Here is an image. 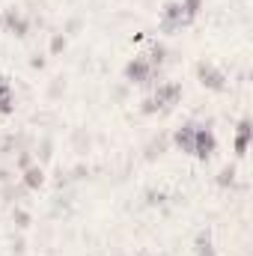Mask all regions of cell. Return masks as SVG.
<instances>
[{"label": "cell", "mask_w": 253, "mask_h": 256, "mask_svg": "<svg viewBox=\"0 0 253 256\" xmlns=\"http://www.w3.org/2000/svg\"><path fill=\"white\" fill-rule=\"evenodd\" d=\"M15 104H18V102H15V92H12V90L3 92V96H0V116H12V114H15Z\"/></svg>", "instance_id": "cell-20"}, {"label": "cell", "mask_w": 253, "mask_h": 256, "mask_svg": "<svg viewBox=\"0 0 253 256\" xmlns=\"http://www.w3.org/2000/svg\"><path fill=\"white\" fill-rule=\"evenodd\" d=\"M194 131H196V122H185V126H179L176 131H173L170 143H173L179 152H185V155H194Z\"/></svg>", "instance_id": "cell-7"}, {"label": "cell", "mask_w": 253, "mask_h": 256, "mask_svg": "<svg viewBox=\"0 0 253 256\" xmlns=\"http://www.w3.org/2000/svg\"><path fill=\"white\" fill-rule=\"evenodd\" d=\"M143 57L149 60L152 68H164V63L170 60V51H167V45H164V42H152V45H149V51H146Z\"/></svg>", "instance_id": "cell-10"}, {"label": "cell", "mask_w": 253, "mask_h": 256, "mask_svg": "<svg viewBox=\"0 0 253 256\" xmlns=\"http://www.w3.org/2000/svg\"><path fill=\"white\" fill-rule=\"evenodd\" d=\"M146 256H149V254H146Z\"/></svg>", "instance_id": "cell-29"}, {"label": "cell", "mask_w": 253, "mask_h": 256, "mask_svg": "<svg viewBox=\"0 0 253 256\" xmlns=\"http://www.w3.org/2000/svg\"><path fill=\"white\" fill-rule=\"evenodd\" d=\"M0 27H3L9 36H15V39H27V36H30V18H27L21 9H15V6L3 9V15H0Z\"/></svg>", "instance_id": "cell-2"}, {"label": "cell", "mask_w": 253, "mask_h": 256, "mask_svg": "<svg viewBox=\"0 0 253 256\" xmlns=\"http://www.w3.org/2000/svg\"><path fill=\"white\" fill-rule=\"evenodd\" d=\"M236 173H238L236 164H226V167H220V173H218L214 182H218L220 188H232V185H236Z\"/></svg>", "instance_id": "cell-15"}, {"label": "cell", "mask_w": 253, "mask_h": 256, "mask_svg": "<svg viewBox=\"0 0 253 256\" xmlns=\"http://www.w3.org/2000/svg\"><path fill=\"white\" fill-rule=\"evenodd\" d=\"M158 110H161V108H158V102H155L152 96H146V98L140 102V114H143V116H152V114H158Z\"/></svg>", "instance_id": "cell-22"}, {"label": "cell", "mask_w": 253, "mask_h": 256, "mask_svg": "<svg viewBox=\"0 0 253 256\" xmlns=\"http://www.w3.org/2000/svg\"><path fill=\"white\" fill-rule=\"evenodd\" d=\"M66 45H68L66 33H54V36H51V45H48V54H51V57L63 54V51H66Z\"/></svg>", "instance_id": "cell-21"}, {"label": "cell", "mask_w": 253, "mask_h": 256, "mask_svg": "<svg viewBox=\"0 0 253 256\" xmlns=\"http://www.w3.org/2000/svg\"><path fill=\"white\" fill-rule=\"evenodd\" d=\"M214 149H218V137H214V131L206 126H196L194 131V158H200V161H208L212 155H214Z\"/></svg>", "instance_id": "cell-4"}, {"label": "cell", "mask_w": 253, "mask_h": 256, "mask_svg": "<svg viewBox=\"0 0 253 256\" xmlns=\"http://www.w3.org/2000/svg\"><path fill=\"white\" fill-rule=\"evenodd\" d=\"M9 90H12L9 78H6V74H0V96H3V92H9Z\"/></svg>", "instance_id": "cell-26"}, {"label": "cell", "mask_w": 253, "mask_h": 256, "mask_svg": "<svg viewBox=\"0 0 253 256\" xmlns=\"http://www.w3.org/2000/svg\"><path fill=\"white\" fill-rule=\"evenodd\" d=\"M122 78H126V84H131V86H134V84H137V86H155V84H161V68H152L143 54H137L134 60L126 63Z\"/></svg>", "instance_id": "cell-1"}, {"label": "cell", "mask_w": 253, "mask_h": 256, "mask_svg": "<svg viewBox=\"0 0 253 256\" xmlns=\"http://www.w3.org/2000/svg\"><path fill=\"white\" fill-rule=\"evenodd\" d=\"M21 149H27L24 134H6V137H0V155H15Z\"/></svg>", "instance_id": "cell-12"}, {"label": "cell", "mask_w": 253, "mask_h": 256, "mask_svg": "<svg viewBox=\"0 0 253 256\" xmlns=\"http://www.w3.org/2000/svg\"><path fill=\"white\" fill-rule=\"evenodd\" d=\"M18 182H21L27 191H39V188L45 185V167H42V164H30V167L18 176Z\"/></svg>", "instance_id": "cell-9"}, {"label": "cell", "mask_w": 253, "mask_h": 256, "mask_svg": "<svg viewBox=\"0 0 253 256\" xmlns=\"http://www.w3.org/2000/svg\"><path fill=\"white\" fill-rule=\"evenodd\" d=\"M167 146H170V137H167V134H158V137H152V140L146 143V161H155V158H161V155L167 152Z\"/></svg>", "instance_id": "cell-13"}, {"label": "cell", "mask_w": 253, "mask_h": 256, "mask_svg": "<svg viewBox=\"0 0 253 256\" xmlns=\"http://www.w3.org/2000/svg\"><path fill=\"white\" fill-rule=\"evenodd\" d=\"M51 149H54V143H51V140L45 137V140L39 143V149L33 152V158H36V164H45V161H51V155H54Z\"/></svg>", "instance_id": "cell-19"}, {"label": "cell", "mask_w": 253, "mask_h": 256, "mask_svg": "<svg viewBox=\"0 0 253 256\" xmlns=\"http://www.w3.org/2000/svg\"><path fill=\"white\" fill-rule=\"evenodd\" d=\"M196 80H200L206 90H212V92H224V90H226V74H224L218 66L206 63V60L196 63Z\"/></svg>", "instance_id": "cell-5"}, {"label": "cell", "mask_w": 253, "mask_h": 256, "mask_svg": "<svg viewBox=\"0 0 253 256\" xmlns=\"http://www.w3.org/2000/svg\"><path fill=\"white\" fill-rule=\"evenodd\" d=\"M250 137H253V122H250V116H244V120H238V126H236V143H232V149H236L238 158L248 155Z\"/></svg>", "instance_id": "cell-8"}, {"label": "cell", "mask_w": 253, "mask_h": 256, "mask_svg": "<svg viewBox=\"0 0 253 256\" xmlns=\"http://www.w3.org/2000/svg\"><path fill=\"white\" fill-rule=\"evenodd\" d=\"M33 68H45V57H39V54H33V60H30Z\"/></svg>", "instance_id": "cell-27"}, {"label": "cell", "mask_w": 253, "mask_h": 256, "mask_svg": "<svg viewBox=\"0 0 253 256\" xmlns=\"http://www.w3.org/2000/svg\"><path fill=\"white\" fill-rule=\"evenodd\" d=\"M194 254L196 256H218L214 244H212V232H208V230L196 232V238H194Z\"/></svg>", "instance_id": "cell-14"}, {"label": "cell", "mask_w": 253, "mask_h": 256, "mask_svg": "<svg viewBox=\"0 0 253 256\" xmlns=\"http://www.w3.org/2000/svg\"><path fill=\"white\" fill-rule=\"evenodd\" d=\"M12 224H15L18 230H27V226L33 224V218H30V212H27V208H21V206H12Z\"/></svg>", "instance_id": "cell-17"}, {"label": "cell", "mask_w": 253, "mask_h": 256, "mask_svg": "<svg viewBox=\"0 0 253 256\" xmlns=\"http://www.w3.org/2000/svg\"><path fill=\"white\" fill-rule=\"evenodd\" d=\"M18 176H15V170H9V167H0V185H6V182H15Z\"/></svg>", "instance_id": "cell-24"}, {"label": "cell", "mask_w": 253, "mask_h": 256, "mask_svg": "<svg viewBox=\"0 0 253 256\" xmlns=\"http://www.w3.org/2000/svg\"><path fill=\"white\" fill-rule=\"evenodd\" d=\"M146 202H149V206H161V202H164V194L161 191H146Z\"/></svg>", "instance_id": "cell-23"}, {"label": "cell", "mask_w": 253, "mask_h": 256, "mask_svg": "<svg viewBox=\"0 0 253 256\" xmlns=\"http://www.w3.org/2000/svg\"><path fill=\"white\" fill-rule=\"evenodd\" d=\"M182 3V12H185V21L194 24L196 21V15L202 12V0H179Z\"/></svg>", "instance_id": "cell-16"}, {"label": "cell", "mask_w": 253, "mask_h": 256, "mask_svg": "<svg viewBox=\"0 0 253 256\" xmlns=\"http://www.w3.org/2000/svg\"><path fill=\"white\" fill-rule=\"evenodd\" d=\"M78 27H80V18H72V21H68V27H66L63 33H74Z\"/></svg>", "instance_id": "cell-28"}, {"label": "cell", "mask_w": 253, "mask_h": 256, "mask_svg": "<svg viewBox=\"0 0 253 256\" xmlns=\"http://www.w3.org/2000/svg\"><path fill=\"white\" fill-rule=\"evenodd\" d=\"M182 27H188L185 12H182V3L179 0H167L164 9H161V33H176Z\"/></svg>", "instance_id": "cell-6"}, {"label": "cell", "mask_w": 253, "mask_h": 256, "mask_svg": "<svg viewBox=\"0 0 253 256\" xmlns=\"http://www.w3.org/2000/svg\"><path fill=\"white\" fill-rule=\"evenodd\" d=\"M152 98L158 102L161 110H173V108L182 102V84H179V80H161V84H155Z\"/></svg>", "instance_id": "cell-3"}, {"label": "cell", "mask_w": 253, "mask_h": 256, "mask_svg": "<svg viewBox=\"0 0 253 256\" xmlns=\"http://www.w3.org/2000/svg\"><path fill=\"white\" fill-rule=\"evenodd\" d=\"M24 194L27 188L15 179V182H6V185H0V196H3V202H9V206H18L21 200H24Z\"/></svg>", "instance_id": "cell-11"}, {"label": "cell", "mask_w": 253, "mask_h": 256, "mask_svg": "<svg viewBox=\"0 0 253 256\" xmlns=\"http://www.w3.org/2000/svg\"><path fill=\"white\" fill-rule=\"evenodd\" d=\"M86 173H90V170H86V167H84V164H78V167H74V170H72V179H84V176H86Z\"/></svg>", "instance_id": "cell-25"}, {"label": "cell", "mask_w": 253, "mask_h": 256, "mask_svg": "<svg viewBox=\"0 0 253 256\" xmlns=\"http://www.w3.org/2000/svg\"><path fill=\"white\" fill-rule=\"evenodd\" d=\"M30 164H36V158H33V152H30V149L15 152V173H24Z\"/></svg>", "instance_id": "cell-18"}]
</instances>
